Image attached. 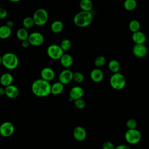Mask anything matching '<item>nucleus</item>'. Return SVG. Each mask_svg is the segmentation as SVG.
<instances>
[{"label": "nucleus", "instance_id": "1", "mask_svg": "<svg viewBox=\"0 0 149 149\" xmlns=\"http://www.w3.org/2000/svg\"><path fill=\"white\" fill-rule=\"evenodd\" d=\"M51 84L49 81L42 79L34 80L31 86L32 93L37 97H45L51 94Z\"/></svg>", "mask_w": 149, "mask_h": 149}, {"label": "nucleus", "instance_id": "2", "mask_svg": "<svg viewBox=\"0 0 149 149\" xmlns=\"http://www.w3.org/2000/svg\"><path fill=\"white\" fill-rule=\"evenodd\" d=\"M93 19L91 12L81 10L75 15L73 22L74 24L79 27H86L91 24Z\"/></svg>", "mask_w": 149, "mask_h": 149}, {"label": "nucleus", "instance_id": "3", "mask_svg": "<svg viewBox=\"0 0 149 149\" xmlns=\"http://www.w3.org/2000/svg\"><path fill=\"white\" fill-rule=\"evenodd\" d=\"M2 64L9 70L16 69L19 65V58L17 55L12 52H7L2 56Z\"/></svg>", "mask_w": 149, "mask_h": 149}, {"label": "nucleus", "instance_id": "4", "mask_svg": "<svg viewBox=\"0 0 149 149\" xmlns=\"http://www.w3.org/2000/svg\"><path fill=\"white\" fill-rule=\"evenodd\" d=\"M109 83L111 87L115 90H120L123 88L126 84L125 76L120 73H114L111 77Z\"/></svg>", "mask_w": 149, "mask_h": 149}, {"label": "nucleus", "instance_id": "5", "mask_svg": "<svg viewBox=\"0 0 149 149\" xmlns=\"http://www.w3.org/2000/svg\"><path fill=\"white\" fill-rule=\"evenodd\" d=\"M48 19V14L44 9H38L34 12L33 19L35 25L41 26L44 25Z\"/></svg>", "mask_w": 149, "mask_h": 149}, {"label": "nucleus", "instance_id": "6", "mask_svg": "<svg viewBox=\"0 0 149 149\" xmlns=\"http://www.w3.org/2000/svg\"><path fill=\"white\" fill-rule=\"evenodd\" d=\"M125 138L128 143L130 144H136L140 141L141 134L136 129H128L125 133Z\"/></svg>", "mask_w": 149, "mask_h": 149}, {"label": "nucleus", "instance_id": "7", "mask_svg": "<svg viewBox=\"0 0 149 149\" xmlns=\"http://www.w3.org/2000/svg\"><path fill=\"white\" fill-rule=\"evenodd\" d=\"M63 52L60 45L56 44L50 45L47 49V55L51 59L54 60L59 59L63 55Z\"/></svg>", "mask_w": 149, "mask_h": 149}, {"label": "nucleus", "instance_id": "8", "mask_svg": "<svg viewBox=\"0 0 149 149\" xmlns=\"http://www.w3.org/2000/svg\"><path fill=\"white\" fill-rule=\"evenodd\" d=\"M14 131L15 126L10 122L6 121L0 125V134L3 137H8L12 136Z\"/></svg>", "mask_w": 149, "mask_h": 149}, {"label": "nucleus", "instance_id": "9", "mask_svg": "<svg viewBox=\"0 0 149 149\" xmlns=\"http://www.w3.org/2000/svg\"><path fill=\"white\" fill-rule=\"evenodd\" d=\"M28 41L33 46H39L42 44L44 41L43 35L39 32H34L29 36Z\"/></svg>", "mask_w": 149, "mask_h": 149}, {"label": "nucleus", "instance_id": "10", "mask_svg": "<svg viewBox=\"0 0 149 149\" xmlns=\"http://www.w3.org/2000/svg\"><path fill=\"white\" fill-rule=\"evenodd\" d=\"M132 52L136 57L142 58L146 56L147 48L144 44H135L132 48Z\"/></svg>", "mask_w": 149, "mask_h": 149}, {"label": "nucleus", "instance_id": "11", "mask_svg": "<svg viewBox=\"0 0 149 149\" xmlns=\"http://www.w3.org/2000/svg\"><path fill=\"white\" fill-rule=\"evenodd\" d=\"M73 72L69 69H65L62 70L59 74V81L63 84H67L73 80Z\"/></svg>", "mask_w": 149, "mask_h": 149}, {"label": "nucleus", "instance_id": "12", "mask_svg": "<svg viewBox=\"0 0 149 149\" xmlns=\"http://www.w3.org/2000/svg\"><path fill=\"white\" fill-rule=\"evenodd\" d=\"M19 94V88L15 85L10 84L5 87V95L9 98H15Z\"/></svg>", "mask_w": 149, "mask_h": 149}, {"label": "nucleus", "instance_id": "13", "mask_svg": "<svg viewBox=\"0 0 149 149\" xmlns=\"http://www.w3.org/2000/svg\"><path fill=\"white\" fill-rule=\"evenodd\" d=\"M84 94V90L83 88L79 86H75L71 88L69 92V97L70 100H76L81 98Z\"/></svg>", "mask_w": 149, "mask_h": 149}, {"label": "nucleus", "instance_id": "14", "mask_svg": "<svg viewBox=\"0 0 149 149\" xmlns=\"http://www.w3.org/2000/svg\"><path fill=\"white\" fill-rule=\"evenodd\" d=\"M41 79L50 81L52 80L55 77V72L54 70L49 67L44 68L40 73Z\"/></svg>", "mask_w": 149, "mask_h": 149}, {"label": "nucleus", "instance_id": "15", "mask_svg": "<svg viewBox=\"0 0 149 149\" xmlns=\"http://www.w3.org/2000/svg\"><path fill=\"white\" fill-rule=\"evenodd\" d=\"M73 136L77 141H83L87 136L86 130L81 126H77L73 130Z\"/></svg>", "mask_w": 149, "mask_h": 149}, {"label": "nucleus", "instance_id": "16", "mask_svg": "<svg viewBox=\"0 0 149 149\" xmlns=\"http://www.w3.org/2000/svg\"><path fill=\"white\" fill-rule=\"evenodd\" d=\"M90 77L93 81L95 83H100L104 79V73L101 69L96 68L92 70L91 72Z\"/></svg>", "mask_w": 149, "mask_h": 149}, {"label": "nucleus", "instance_id": "17", "mask_svg": "<svg viewBox=\"0 0 149 149\" xmlns=\"http://www.w3.org/2000/svg\"><path fill=\"white\" fill-rule=\"evenodd\" d=\"M132 38L135 44H144L146 41L145 34L140 31L133 33Z\"/></svg>", "mask_w": 149, "mask_h": 149}, {"label": "nucleus", "instance_id": "18", "mask_svg": "<svg viewBox=\"0 0 149 149\" xmlns=\"http://www.w3.org/2000/svg\"><path fill=\"white\" fill-rule=\"evenodd\" d=\"M13 80V76L9 73H3L0 77V83L2 86L4 87L12 84Z\"/></svg>", "mask_w": 149, "mask_h": 149}, {"label": "nucleus", "instance_id": "19", "mask_svg": "<svg viewBox=\"0 0 149 149\" xmlns=\"http://www.w3.org/2000/svg\"><path fill=\"white\" fill-rule=\"evenodd\" d=\"M60 63L65 68H69L73 64V59L72 56L68 54H63L59 59Z\"/></svg>", "mask_w": 149, "mask_h": 149}, {"label": "nucleus", "instance_id": "20", "mask_svg": "<svg viewBox=\"0 0 149 149\" xmlns=\"http://www.w3.org/2000/svg\"><path fill=\"white\" fill-rule=\"evenodd\" d=\"M63 89V84L59 81H56L51 85V93L54 95H58L62 93Z\"/></svg>", "mask_w": 149, "mask_h": 149}, {"label": "nucleus", "instance_id": "21", "mask_svg": "<svg viewBox=\"0 0 149 149\" xmlns=\"http://www.w3.org/2000/svg\"><path fill=\"white\" fill-rule=\"evenodd\" d=\"M63 28V23L60 20H55L53 22L51 25V30L54 33H59L61 32Z\"/></svg>", "mask_w": 149, "mask_h": 149}, {"label": "nucleus", "instance_id": "22", "mask_svg": "<svg viewBox=\"0 0 149 149\" xmlns=\"http://www.w3.org/2000/svg\"><path fill=\"white\" fill-rule=\"evenodd\" d=\"M12 33L11 28L6 25L0 27V38L6 39L10 37Z\"/></svg>", "mask_w": 149, "mask_h": 149}, {"label": "nucleus", "instance_id": "23", "mask_svg": "<svg viewBox=\"0 0 149 149\" xmlns=\"http://www.w3.org/2000/svg\"><path fill=\"white\" fill-rule=\"evenodd\" d=\"M79 6L82 10L90 12L93 9V2L91 0H81Z\"/></svg>", "mask_w": 149, "mask_h": 149}, {"label": "nucleus", "instance_id": "24", "mask_svg": "<svg viewBox=\"0 0 149 149\" xmlns=\"http://www.w3.org/2000/svg\"><path fill=\"white\" fill-rule=\"evenodd\" d=\"M108 68L113 73L118 72L120 69V63L117 60L112 59L108 63Z\"/></svg>", "mask_w": 149, "mask_h": 149}, {"label": "nucleus", "instance_id": "25", "mask_svg": "<svg viewBox=\"0 0 149 149\" xmlns=\"http://www.w3.org/2000/svg\"><path fill=\"white\" fill-rule=\"evenodd\" d=\"M123 6L126 10L132 11L136 9L137 2L136 0H125L123 3Z\"/></svg>", "mask_w": 149, "mask_h": 149}, {"label": "nucleus", "instance_id": "26", "mask_svg": "<svg viewBox=\"0 0 149 149\" xmlns=\"http://www.w3.org/2000/svg\"><path fill=\"white\" fill-rule=\"evenodd\" d=\"M29 34L27 30L25 28H22L19 29L16 33V36L18 39L22 41L27 40L29 37Z\"/></svg>", "mask_w": 149, "mask_h": 149}, {"label": "nucleus", "instance_id": "27", "mask_svg": "<svg viewBox=\"0 0 149 149\" xmlns=\"http://www.w3.org/2000/svg\"><path fill=\"white\" fill-rule=\"evenodd\" d=\"M140 28V24L137 20L133 19L129 22V29L132 33H134L137 31H139Z\"/></svg>", "mask_w": 149, "mask_h": 149}, {"label": "nucleus", "instance_id": "28", "mask_svg": "<svg viewBox=\"0 0 149 149\" xmlns=\"http://www.w3.org/2000/svg\"><path fill=\"white\" fill-rule=\"evenodd\" d=\"M23 25L25 27V29L31 28L34 25L33 17H25L23 20Z\"/></svg>", "mask_w": 149, "mask_h": 149}, {"label": "nucleus", "instance_id": "29", "mask_svg": "<svg viewBox=\"0 0 149 149\" xmlns=\"http://www.w3.org/2000/svg\"><path fill=\"white\" fill-rule=\"evenodd\" d=\"M71 46H72L71 41L68 39L63 40L61 41V45H60V47H61V48L63 51H66L70 49V48H71Z\"/></svg>", "mask_w": 149, "mask_h": 149}, {"label": "nucleus", "instance_id": "30", "mask_svg": "<svg viewBox=\"0 0 149 149\" xmlns=\"http://www.w3.org/2000/svg\"><path fill=\"white\" fill-rule=\"evenodd\" d=\"M106 63V58L104 56H98L97 57L94 61V64L97 67H101Z\"/></svg>", "mask_w": 149, "mask_h": 149}, {"label": "nucleus", "instance_id": "31", "mask_svg": "<svg viewBox=\"0 0 149 149\" xmlns=\"http://www.w3.org/2000/svg\"><path fill=\"white\" fill-rule=\"evenodd\" d=\"M73 80L77 83H81L84 80V76L81 73L76 72L73 73Z\"/></svg>", "mask_w": 149, "mask_h": 149}, {"label": "nucleus", "instance_id": "32", "mask_svg": "<svg viewBox=\"0 0 149 149\" xmlns=\"http://www.w3.org/2000/svg\"><path fill=\"white\" fill-rule=\"evenodd\" d=\"M86 103L84 100L82 98H79L74 100V105L76 108L79 109H83L86 107Z\"/></svg>", "mask_w": 149, "mask_h": 149}, {"label": "nucleus", "instance_id": "33", "mask_svg": "<svg viewBox=\"0 0 149 149\" xmlns=\"http://www.w3.org/2000/svg\"><path fill=\"white\" fill-rule=\"evenodd\" d=\"M126 127L128 129H136L137 127V122L133 119H129L126 122Z\"/></svg>", "mask_w": 149, "mask_h": 149}, {"label": "nucleus", "instance_id": "34", "mask_svg": "<svg viewBox=\"0 0 149 149\" xmlns=\"http://www.w3.org/2000/svg\"><path fill=\"white\" fill-rule=\"evenodd\" d=\"M114 144L111 141H105L102 144V149H115Z\"/></svg>", "mask_w": 149, "mask_h": 149}, {"label": "nucleus", "instance_id": "35", "mask_svg": "<svg viewBox=\"0 0 149 149\" xmlns=\"http://www.w3.org/2000/svg\"><path fill=\"white\" fill-rule=\"evenodd\" d=\"M8 15V12L4 8H0V19H3L6 17Z\"/></svg>", "mask_w": 149, "mask_h": 149}, {"label": "nucleus", "instance_id": "36", "mask_svg": "<svg viewBox=\"0 0 149 149\" xmlns=\"http://www.w3.org/2000/svg\"><path fill=\"white\" fill-rule=\"evenodd\" d=\"M115 149H130L127 146L124 144H120L115 147Z\"/></svg>", "mask_w": 149, "mask_h": 149}, {"label": "nucleus", "instance_id": "37", "mask_svg": "<svg viewBox=\"0 0 149 149\" xmlns=\"http://www.w3.org/2000/svg\"><path fill=\"white\" fill-rule=\"evenodd\" d=\"M30 43L28 41V40H24V41H23L22 42V46L23 47V48H27L29 45H30Z\"/></svg>", "mask_w": 149, "mask_h": 149}, {"label": "nucleus", "instance_id": "38", "mask_svg": "<svg viewBox=\"0 0 149 149\" xmlns=\"http://www.w3.org/2000/svg\"><path fill=\"white\" fill-rule=\"evenodd\" d=\"M5 95V87H0V96Z\"/></svg>", "mask_w": 149, "mask_h": 149}, {"label": "nucleus", "instance_id": "39", "mask_svg": "<svg viewBox=\"0 0 149 149\" xmlns=\"http://www.w3.org/2000/svg\"><path fill=\"white\" fill-rule=\"evenodd\" d=\"M13 22H12V21H10V20H9V21H8V22H6V26H7L8 27H10V28H11V27L13 26Z\"/></svg>", "mask_w": 149, "mask_h": 149}, {"label": "nucleus", "instance_id": "40", "mask_svg": "<svg viewBox=\"0 0 149 149\" xmlns=\"http://www.w3.org/2000/svg\"><path fill=\"white\" fill-rule=\"evenodd\" d=\"M9 1L10 2H17L20 1V0H9Z\"/></svg>", "mask_w": 149, "mask_h": 149}, {"label": "nucleus", "instance_id": "41", "mask_svg": "<svg viewBox=\"0 0 149 149\" xmlns=\"http://www.w3.org/2000/svg\"><path fill=\"white\" fill-rule=\"evenodd\" d=\"M2 56L0 55V64L2 63Z\"/></svg>", "mask_w": 149, "mask_h": 149}]
</instances>
